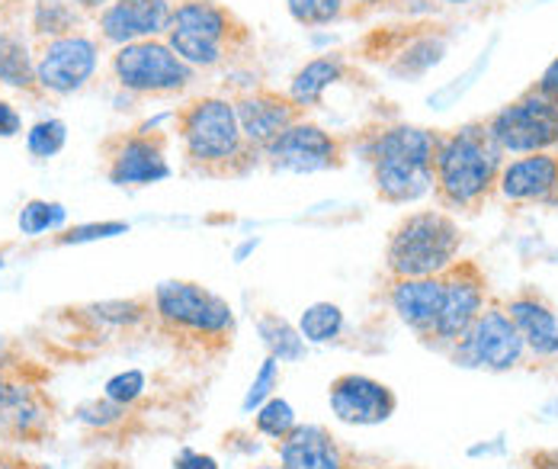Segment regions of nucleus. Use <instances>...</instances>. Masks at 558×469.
Listing matches in <instances>:
<instances>
[{
	"label": "nucleus",
	"instance_id": "f257e3e1",
	"mask_svg": "<svg viewBox=\"0 0 558 469\" xmlns=\"http://www.w3.org/2000/svg\"><path fill=\"white\" fill-rule=\"evenodd\" d=\"M183 161L199 177H244L264 155L247 145L231 97L206 94L173 113Z\"/></svg>",
	"mask_w": 558,
	"mask_h": 469
},
{
	"label": "nucleus",
	"instance_id": "f03ea898",
	"mask_svg": "<svg viewBox=\"0 0 558 469\" xmlns=\"http://www.w3.org/2000/svg\"><path fill=\"white\" fill-rule=\"evenodd\" d=\"M504 152L488 135L485 122H465L440 132L434 158V196L440 209L475 213L498 190Z\"/></svg>",
	"mask_w": 558,
	"mask_h": 469
},
{
	"label": "nucleus",
	"instance_id": "7ed1b4c3",
	"mask_svg": "<svg viewBox=\"0 0 558 469\" xmlns=\"http://www.w3.org/2000/svg\"><path fill=\"white\" fill-rule=\"evenodd\" d=\"M440 132L395 122L383 125L369 139V165L376 196L391 206L417 203L434 190V158H437Z\"/></svg>",
	"mask_w": 558,
	"mask_h": 469
},
{
	"label": "nucleus",
	"instance_id": "20e7f679",
	"mask_svg": "<svg viewBox=\"0 0 558 469\" xmlns=\"http://www.w3.org/2000/svg\"><path fill=\"white\" fill-rule=\"evenodd\" d=\"M165 39L190 68L213 71L251 46V29L219 0H180L173 3Z\"/></svg>",
	"mask_w": 558,
	"mask_h": 469
},
{
	"label": "nucleus",
	"instance_id": "39448f33",
	"mask_svg": "<svg viewBox=\"0 0 558 469\" xmlns=\"http://www.w3.org/2000/svg\"><path fill=\"white\" fill-rule=\"evenodd\" d=\"M462 232L447 209H417L398 219L386 241L389 277H440L459 261Z\"/></svg>",
	"mask_w": 558,
	"mask_h": 469
},
{
	"label": "nucleus",
	"instance_id": "423d86ee",
	"mask_svg": "<svg viewBox=\"0 0 558 469\" xmlns=\"http://www.w3.org/2000/svg\"><path fill=\"white\" fill-rule=\"evenodd\" d=\"M158 325L203 348H225L234 335V309L196 280H165L151 293Z\"/></svg>",
	"mask_w": 558,
	"mask_h": 469
},
{
	"label": "nucleus",
	"instance_id": "0eeeda50",
	"mask_svg": "<svg viewBox=\"0 0 558 469\" xmlns=\"http://www.w3.org/2000/svg\"><path fill=\"white\" fill-rule=\"evenodd\" d=\"M112 81L138 97H180L196 84L190 68L168 46V39H142L119 46L110 59Z\"/></svg>",
	"mask_w": 558,
	"mask_h": 469
},
{
	"label": "nucleus",
	"instance_id": "6e6552de",
	"mask_svg": "<svg viewBox=\"0 0 558 469\" xmlns=\"http://www.w3.org/2000/svg\"><path fill=\"white\" fill-rule=\"evenodd\" d=\"M488 135L504 155H533L558 148V104L536 84L510 100L492 119H485Z\"/></svg>",
	"mask_w": 558,
	"mask_h": 469
},
{
	"label": "nucleus",
	"instance_id": "1a4fd4ad",
	"mask_svg": "<svg viewBox=\"0 0 558 469\" xmlns=\"http://www.w3.org/2000/svg\"><path fill=\"white\" fill-rule=\"evenodd\" d=\"M449 357L456 366L507 373L523 363L526 345L504 305H485V312L472 322V328L449 348Z\"/></svg>",
	"mask_w": 558,
	"mask_h": 469
},
{
	"label": "nucleus",
	"instance_id": "9d476101",
	"mask_svg": "<svg viewBox=\"0 0 558 469\" xmlns=\"http://www.w3.org/2000/svg\"><path fill=\"white\" fill-rule=\"evenodd\" d=\"M264 161L286 175H322L337 171L347 161V142L312 119L292 122L274 145L264 148Z\"/></svg>",
	"mask_w": 558,
	"mask_h": 469
},
{
	"label": "nucleus",
	"instance_id": "9b49d317",
	"mask_svg": "<svg viewBox=\"0 0 558 469\" xmlns=\"http://www.w3.org/2000/svg\"><path fill=\"white\" fill-rule=\"evenodd\" d=\"M168 132L135 129L104 142L107 180L116 187H148L170 177Z\"/></svg>",
	"mask_w": 558,
	"mask_h": 469
},
{
	"label": "nucleus",
	"instance_id": "f8f14e48",
	"mask_svg": "<svg viewBox=\"0 0 558 469\" xmlns=\"http://www.w3.org/2000/svg\"><path fill=\"white\" fill-rule=\"evenodd\" d=\"M440 280H444V302H440V315H437L430 345L452 348L472 328V322L485 312L488 277L482 274V267L475 261H456L440 274Z\"/></svg>",
	"mask_w": 558,
	"mask_h": 469
},
{
	"label": "nucleus",
	"instance_id": "ddd939ff",
	"mask_svg": "<svg viewBox=\"0 0 558 469\" xmlns=\"http://www.w3.org/2000/svg\"><path fill=\"white\" fill-rule=\"evenodd\" d=\"M97 64H100V43L84 33L46 39L36 49L39 91L56 94V97L77 94L90 84V77L97 74Z\"/></svg>",
	"mask_w": 558,
	"mask_h": 469
},
{
	"label": "nucleus",
	"instance_id": "4468645a",
	"mask_svg": "<svg viewBox=\"0 0 558 469\" xmlns=\"http://www.w3.org/2000/svg\"><path fill=\"white\" fill-rule=\"evenodd\" d=\"M328 406L340 424L373 428V424H386L395 414L398 396L383 380H373L366 373H340L328 386Z\"/></svg>",
	"mask_w": 558,
	"mask_h": 469
},
{
	"label": "nucleus",
	"instance_id": "2eb2a0df",
	"mask_svg": "<svg viewBox=\"0 0 558 469\" xmlns=\"http://www.w3.org/2000/svg\"><path fill=\"white\" fill-rule=\"evenodd\" d=\"M170 16L173 0H112L107 10L97 13L100 43L119 49L142 39H165Z\"/></svg>",
	"mask_w": 558,
	"mask_h": 469
},
{
	"label": "nucleus",
	"instance_id": "dca6fc26",
	"mask_svg": "<svg viewBox=\"0 0 558 469\" xmlns=\"http://www.w3.org/2000/svg\"><path fill=\"white\" fill-rule=\"evenodd\" d=\"M234 110H238V122H241V132L247 139L251 148H257L264 155L267 145H274L279 135L305 119V110L295 107L289 100V94H277L270 87H254V91H244L234 97Z\"/></svg>",
	"mask_w": 558,
	"mask_h": 469
},
{
	"label": "nucleus",
	"instance_id": "f3484780",
	"mask_svg": "<svg viewBox=\"0 0 558 469\" xmlns=\"http://www.w3.org/2000/svg\"><path fill=\"white\" fill-rule=\"evenodd\" d=\"M498 193H501V200L513 203V206H526V203L558 206L556 152H533V155H520L513 161H504L501 177H498Z\"/></svg>",
	"mask_w": 558,
	"mask_h": 469
},
{
	"label": "nucleus",
	"instance_id": "a211bd4d",
	"mask_svg": "<svg viewBox=\"0 0 558 469\" xmlns=\"http://www.w3.org/2000/svg\"><path fill=\"white\" fill-rule=\"evenodd\" d=\"M389 302L395 315L424 341H430L440 302L444 280L440 277H389Z\"/></svg>",
	"mask_w": 558,
	"mask_h": 469
},
{
	"label": "nucleus",
	"instance_id": "6ab92c4d",
	"mask_svg": "<svg viewBox=\"0 0 558 469\" xmlns=\"http://www.w3.org/2000/svg\"><path fill=\"white\" fill-rule=\"evenodd\" d=\"M286 469H350V457L325 424H295L277 444Z\"/></svg>",
	"mask_w": 558,
	"mask_h": 469
},
{
	"label": "nucleus",
	"instance_id": "aec40b11",
	"mask_svg": "<svg viewBox=\"0 0 558 469\" xmlns=\"http://www.w3.org/2000/svg\"><path fill=\"white\" fill-rule=\"evenodd\" d=\"M504 309L513 318L526 351L543 360L558 357V315L543 296L536 290H520L517 296H510Z\"/></svg>",
	"mask_w": 558,
	"mask_h": 469
},
{
	"label": "nucleus",
	"instance_id": "412c9836",
	"mask_svg": "<svg viewBox=\"0 0 558 469\" xmlns=\"http://www.w3.org/2000/svg\"><path fill=\"white\" fill-rule=\"evenodd\" d=\"M350 77V64L343 56H318V59L305 61L295 74H292V84H289V100L295 107H302L305 113L322 107L325 104V94Z\"/></svg>",
	"mask_w": 558,
	"mask_h": 469
},
{
	"label": "nucleus",
	"instance_id": "4be33fe9",
	"mask_svg": "<svg viewBox=\"0 0 558 469\" xmlns=\"http://www.w3.org/2000/svg\"><path fill=\"white\" fill-rule=\"evenodd\" d=\"M0 84L23 94H43L36 81V56H29V46L7 29H0Z\"/></svg>",
	"mask_w": 558,
	"mask_h": 469
},
{
	"label": "nucleus",
	"instance_id": "5701e85b",
	"mask_svg": "<svg viewBox=\"0 0 558 469\" xmlns=\"http://www.w3.org/2000/svg\"><path fill=\"white\" fill-rule=\"evenodd\" d=\"M77 315L84 322H90L94 328H138L142 322H148L155 315L151 299H110V302H94V305H81Z\"/></svg>",
	"mask_w": 558,
	"mask_h": 469
},
{
	"label": "nucleus",
	"instance_id": "b1692460",
	"mask_svg": "<svg viewBox=\"0 0 558 469\" xmlns=\"http://www.w3.org/2000/svg\"><path fill=\"white\" fill-rule=\"evenodd\" d=\"M257 335L264 338V348L270 357H277L279 363H299L308 345L299 335V328L292 322H286L279 312H260L257 315Z\"/></svg>",
	"mask_w": 558,
	"mask_h": 469
},
{
	"label": "nucleus",
	"instance_id": "393cba45",
	"mask_svg": "<svg viewBox=\"0 0 558 469\" xmlns=\"http://www.w3.org/2000/svg\"><path fill=\"white\" fill-rule=\"evenodd\" d=\"M29 26H33V36L39 43L71 36L81 26V10L68 0H36L33 13H29Z\"/></svg>",
	"mask_w": 558,
	"mask_h": 469
},
{
	"label": "nucleus",
	"instance_id": "a878e982",
	"mask_svg": "<svg viewBox=\"0 0 558 469\" xmlns=\"http://www.w3.org/2000/svg\"><path fill=\"white\" fill-rule=\"evenodd\" d=\"M343 309L337 302H312L302 309L299 315V335L305 338V345H331L343 335Z\"/></svg>",
	"mask_w": 558,
	"mask_h": 469
},
{
	"label": "nucleus",
	"instance_id": "bb28decb",
	"mask_svg": "<svg viewBox=\"0 0 558 469\" xmlns=\"http://www.w3.org/2000/svg\"><path fill=\"white\" fill-rule=\"evenodd\" d=\"M299 424L295 418V409L282 399V396H270L260 409L254 411V431L260 437H270V441H282L292 434V428Z\"/></svg>",
	"mask_w": 558,
	"mask_h": 469
},
{
	"label": "nucleus",
	"instance_id": "cd10ccee",
	"mask_svg": "<svg viewBox=\"0 0 558 469\" xmlns=\"http://www.w3.org/2000/svg\"><path fill=\"white\" fill-rule=\"evenodd\" d=\"M64 219H68V213H64V206L61 203H49V200H29V203H23V209H20V232L26 234V238H36V234H46V232H56L64 226Z\"/></svg>",
	"mask_w": 558,
	"mask_h": 469
},
{
	"label": "nucleus",
	"instance_id": "c85d7f7f",
	"mask_svg": "<svg viewBox=\"0 0 558 469\" xmlns=\"http://www.w3.org/2000/svg\"><path fill=\"white\" fill-rule=\"evenodd\" d=\"M286 7H289V16L308 29L331 26L347 13V0H286Z\"/></svg>",
	"mask_w": 558,
	"mask_h": 469
},
{
	"label": "nucleus",
	"instance_id": "c756f323",
	"mask_svg": "<svg viewBox=\"0 0 558 469\" xmlns=\"http://www.w3.org/2000/svg\"><path fill=\"white\" fill-rule=\"evenodd\" d=\"M68 142V125L61 119H39L29 132H26V148L36 158H56L58 152Z\"/></svg>",
	"mask_w": 558,
	"mask_h": 469
},
{
	"label": "nucleus",
	"instance_id": "7c9ffc66",
	"mask_svg": "<svg viewBox=\"0 0 558 469\" xmlns=\"http://www.w3.org/2000/svg\"><path fill=\"white\" fill-rule=\"evenodd\" d=\"M145 389H148V380H145V373L142 370H125V373H116L107 380V386H104V396L112 399L116 406H125V409H132L142 396H145Z\"/></svg>",
	"mask_w": 558,
	"mask_h": 469
},
{
	"label": "nucleus",
	"instance_id": "2f4dec72",
	"mask_svg": "<svg viewBox=\"0 0 558 469\" xmlns=\"http://www.w3.org/2000/svg\"><path fill=\"white\" fill-rule=\"evenodd\" d=\"M277 386H279V360L277 357H270L267 353V360L260 363V370H257V376H254V383H251V389H247V396H244V402H241V409L247 411H257L270 396H277Z\"/></svg>",
	"mask_w": 558,
	"mask_h": 469
},
{
	"label": "nucleus",
	"instance_id": "473e14b6",
	"mask_svg": "<svg viewBox=\"0 0 558 469\" xmlns=\"http://www.w3.org/2000/svg\"><path fill=\"white\" fill-rule=\"evenodd\" d=\"M36 386H29V383H23V380H16L3 363H0V434L7 431V421H10V414L16 411V406L33 393Z\"/></svg>",
	"mask_w": 558,
	"mask_h": 469
},
{
	"label": "nucleus",
	"instance_id": "72a5a7b5",
	"mask_svg": "<svg viewBox=\"0 0 558 469\" xmlns=\"http://www.w3.org/2000/svg\"><path fill=\"white\" fill-rule=\"evenodd\" d=\"M125 232H129V223H84V226H74V229L56 234V244H87V241H104V238H116Z\"/></svg>",
	"mask_w": 558,
	"mask_h": 469
},
{
	"label": "nucleus",
	"instance_id": "f704fd0d",
	"mask_svg": "<svg viewBox=\"0 0 558 469\" xmlns=\"http://www.w3.org/2000/svg\"><path fill=\"white\" fill-rule=\"evenodd\" d=\"M125 414H129V409L125 406H116L107 396L104 399H94V402H84L77 409V418L84 424H90V428H112V424L125 421Z\"/></svg>",
	"mask_w": 558,
	"mask_h": 469
},
{
	"label": "nucleus",
	"instance_id": "c9c22d12",
	"mask_svg": "<svg viewBox=\"0 0 558 469\" xmlns=\"http://www.w3.org/2000/svg\"><path fill=\"white\" fill-rule=\"evenodd\" d=\"M173 469H219V460L199 450H180L173 457Z\"/></svg>",
	"mask_w": 558,
	"mask_h": 469
},
{
	"label": "nucleus",
	"instance_id": "e433bc0d",
	"mask_svg": "<svg viewBox=\"0 0 558 469\" xmlns=\"http://www.w3.org/2000/svg\"><path fill=\"white\" fill-rule=\"evenodd\" d=\"M20 129H23L20 110L13 104L0 100V139H13V135H20Z\"/></svg>",
	"mask_w": 558,
	"mask_h": 469
},
{
	"label": "nucleus",
	"instance_id": "4c0bfd02",
	"mask_svg": "<svg viewBox=\"0 0 558 469\" xmlns=\"http://www.w3.org/2000/svg\"><path fill=\"white\" fill-rule=\"evenodd\" d=\"M536 87H539L543 94H549V97L558 104V59L543 71V77L536 81Z\"/></svg>",
	"mask_w": 558,
	"mask_h": 469
},
{
	"label": "nucleus",
	"instance_id": "58836bf2",
	"mask_svg": "<svg viewBox=\"0 0 558 469\" xmlns=\"http://www.w3.org/2000/svg\"><path fill=\"white\" fill-rule=\"evenodd\" d=\"M0 469H43L39 464H29L16 454H0Z\"/></svg>",
	"mask_w": 558,
	"mask_h": 469
},
{
	"label": "nucleus",
	"instance_id": "ea45409f",
	"mask_svg": "<svg viewBox=\"0 0 558 469\" xmlns=\"http://www.w3.org/2000/svg\"><path fill=\"white\" fill-rule=\"evenodd\" d=\"M81 13H100V10H107L112 0H71Z\"/></svg>",
	"mask_w": 558,
	"mask_h": 469
},
{
	"label": "nucleus",
	"instance_id": "a19ab883",
	"mask_svg": "<svg viewBox=\"0 0 558 469\" xmlns=\"http://www.w3.org/2000/svg\"><path fill=\"white\" fill-rule=\"evenodd\" d=\"M257 244H260V241H257V238H247V241H244V244H241V248H238V251H234V261H238V264H241V261H244V257H247V254H251V251H257Z\"/></svg>",
	"mask_w": 558,
	"mask_h": 469
},
{
	"label": "nucleus",
	"instance_id": "79ce46f5",
	"mask_svg": "<svg viewBox=\"0 0 558 469\" xmlns=\"http://www.w3.org/2000/svg\"><path fill=\"white\" fill-rule=\"evenodd\" d=\"M350 3H356L360 10H379V7H391L398 0H350Z\"/></svg>",
	"mask_w": 558,
	"mask_h": 469
},
{
	"label": "nucleus",
	"instance_id": "37998d69",
	"mask_svg": "<svg viewBox=\"0 0 558 469\" xmlns=\"http://www.w3.org/2000/svg\"><path fill=\"white\" fill-rule=\"evenodd\" d=\"M10 3H13V0H0V20H3L7 13H10Z\"/></svg>",
	"mask_w": 558,
	"mask_h": 469
},
{
	"label": "nucleus",
	"instance_id": "c03bdc74",
	"mask_svg": "<svg viewBox=\"0 0 558 469\" xmlns=\"http://www.w3.org/2000/svg\"><path fill=\"white\" fill-rule=\"evenodd\" d=\"M440 3H452V7H462V3H475V0H440Z\"/></svg>",
	"mask_w": 558,
	"mask_h": 469
},
{
	"label": "nucleus",
	"instance_id": "a18cd8bd",
	"mask_svg": "<svg viewBox=\"0 0 558 469\" xmlns=\"http://www.w3.org/2000/svg\"><path fill=\"white\" fill-rule=\"evenodd\" d=\"M254 469H286V467H282V464H279V467H254Z\"/></svg>",
	"mask_w": 558,
	"mask_h": 469
},
{
	"label": "nucleus",
	"instance_id": "49530a36",
	"mask_svg": "<svg viewBox=\"0 0 558 469\" xmlns=\"http://www.w3.org/2000/svg\"><path fill=\"white\" fill-rule=\"evenodd\" d=\"M376 469H408V467H376Z\"/></svg>",
	"mask_w": 558,
	"mask_h": 469
},
{
	"label": "nucleus",
	"instance_id": "de8ad7c7",
	"mask_svg": "<svg viewBox=\"0 0 558 469\" xmlns=\"http://www.w3.org/2000/svg\"><path fill=\"white\" fill-rule=\"evenodd\" d=\"M556 155H558V148H556Z\"/></svg>",
	"mask_w": 558,
	"mask_h": 469
}]
</instances>
